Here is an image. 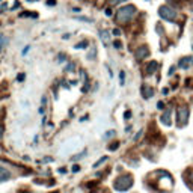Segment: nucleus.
Segmentation results:
<instances>
[{"instance_id":"nucleus-1","label":"nucleus","mask_w":193,"mask_h":193,"mask_svg":"<svg viewBox=\"0 0 193 193\" xmlns=\"http://www.w3.org/2000/svg\"><path fill=\"white\" fill-rule=\"evenodd\" d=\"M134 14H136V8L133 5H127V6H122V8L118 11L116 20L119 23H127V21H130L134 17Z\"/></svg>"},{"instance_id":"nucleus-2","label":"nucleus","mask_w":193,"mask_h":193,"mask_svg":"<svg viewBox=\"0 0 193 193\" xmlns=\"http://www.w3.org/2000/svg\"><path fill=\"white\" fill-rule=\"evenodd\" d=\"M158 15L163 18V20H167V21H174L175 18H177V12H175V9H172L171 6H160V9H158Z\"/></svg>"},{"instance_id":"nucleus-3","label":"nucleus","mask_w":193,"mask_h":193,"mask_svg":"<svg viewBox=\"0 0 193 193\" xmlns=\"http://www.w3.org/2000/svg\"><path fill=\"white\" fill-rule=\"evenodd\" d=\"M131 184H133L131 177H130V175H124V177H121V178H118V180H116L115 187H116L118 190H127V189H130V187H131Z\"/></svg>"},{"instance_id":"nucleus-4","label":"nucleus","mask_w":193,"mask_h":193,"mask_svg":"<svg viewBox=\"0 0 193 193\" xmlns=\"http://www.w3.org/2000/svg\"><path fill=\"white\" fill-rule=\"evenodd\" d=\"M177 115H178V125H184L187 122V118H189V109L180 107L178 112H177Z\"/></svg>"},{"instance_id":"nucleus-5","label":"nucleus","mask_w":193,"mask_h":193,"mask_svg":"<svg viewBox=\"0 0 193 193\" xmlns=\"http://www.w3.org/2000/svg\"><path fill=\"white\" fill-rule=\"evenodd\" d=\"M150 55V50L147 47H140V48H137V52H136V59H139V60H142V59H145Z\"/></svg>"},{"instance_id":"nucleus-6","label":"nucleus","mask_w":193,"mask_h":193,"mask_svg":"<svg viewBox=\"0 0 193 193\" xmlns=\"http://www.w3.org/2000/svg\"><path fill=\"white\" fill-rule=\"evenodd\" d=\"M192 65H193V56H189V57H184V59L180 60V66H181L183 69H187V68H190Z\"/></svg>"},{"instance_id":"nucleus-7","label":"nucleus","mask_w":193,"mask_h":193,"mask_svg":"<svg viewBox=\"0 0 193 193\" xmlns=\"http://www.w3.org/2000/svg\"><path fill=\"white\" fill-rule=\"evenodd\" d=\"M171 115H172V110L171 109H167L163 115H161V122L164 125H171Z\"/></svg>"},{"instance_id":"nucleus-8","label":"nucleus","mask_w":193,"mask_h":193,"mask_svg":"<svg viewBox=\"0 0 193 193\" xmlns=\"http://www.w3.org/2000/svg\"><path fill=\"white\" fill-rule=\"evenodd\" d=\"M100 38H101L103 44L107 47L109 45V39H110V32L109 30H100Z\"/></svg>"},{"instance_id":"nucleus-9","label":"nucleus","mask_w":193,"mask_h":193,"mask_svg":"<svg viewBox=\"0 0 193 193\" xmlns=\"http://www.w3.org/2000/svg\"><path fill=\"white\" fill-rule=\"evenodd\" d=\"M142 95L145 96V98H150V96L154 95V91H152L151 88H148L147 85H145V86H142Z\"/></svg>"},{"instance_id":"nucleus-10","label":"nucleus","mask_w":193,"mask_h":193,"mask_svg":"<svg viewBox=\"0 0 193 193\" xmlns=\"http://www.w3.org/2000/svg\"><path fill=\"white\" fill-rule=\"evenodd\" d=\"M157 66H158V63H157L155 60H152V62L147 66V74H154L155 69H157Z\"/></svg>"},{"instance_id":"nucleus-11","label":"nucleus","mask_w":193,"mask_h":193,"mask_svg":"<svg viewBox=\"0 0 193 193\" xmlns=\"http://www.w3.org/2000/svg\"><path fill=\"white\" fill-rule=\"evenodd\" d=\"M9 177H11V174L6 171L5 167H2V166H0V181H5V180H8Z\"/></svg>"},{"instance_id":"nucleus-12","label":"nucleus","mask_w":193,"mask_h":193,"mask_svg":"<svg viewBox=\"0 0 193 193\" xmlns=\"http://www.w3.org/2000/svg\"><path fill=\"white\" fill-rule=\"evenodd\" d=\"M6 44H8V38L3 36V35H0V50H3V48L6 47Z\"/></svg>"},{"instance_id":"nucleus-13","label":"nucleus","mask_w":193,"mask_h":193,"mask_svg":"<svg viewBox=\"0 0 193 193\" xmlns=\"http://www.w3.org/2000/svg\"><path fill=\"white\" fill-rule=\"evenodd\" d=\"M88 47V41H80L79 44H76L74 48H77V50H82V48H86Z\"/></svg>"},{"instance_id":"nucleus-14","label":"nucleus","mask_w":193,"mask_h":193,"mask_svg":"<svg viewBox=\"0 0 193 193\" xmlns=\"http://www.w3.org/2000/svg\"><path fill=\"white\" fill-rule=\"evenodd\" d=\"M95 53H96V48H95V47H92V48H91V52L88 53V59H89V60H92V59L95 57Z\"/></svg>"},{"instance_id":"nucleus-15","label":"nucleus","mask_w":193,"mask_h":193,"mask_svg":"<svg viewBox=\"0 0 193 193\" xmlns=\"http://www.w3.org/2000/svg\"><path fill=\"white\" fill-rule=\"evenodd\" d=\"M77 20H80V21H86V23H92V18H88V17H77Z\"/></svg>"},{"instance_id":"nucleus-16","label":"nucleus","mask_w":193,"mask_h":193,"mask_svg":"<svg viewBox=\"0 0 193 193\" xmlns=\"http://www.w3.org/2000/svg\"><path fill=\"white\" fill-rule=\"evenodd\" d=\"M20 17H33V18H35V17H38V14H29V12H24V14H21Z\"/></svg>"},{"instance_id":"nucleus-17","label":"nucleus","mask_w":193,"mask_h":193,"mask_svg":"<svg viewBox=\"0 0 193 193\" xmlns=\"http://www.w3.org/2000/svg\"><path fill=\"white\" fill-rule=\"evenodd\" d=\"M119 80H121V85H124V80H125V74L122 71H121V74H119Z\"/></svg>"},{"instance_id":"nucleus-18","label":"nucleus","mask_w":193,"mask_h":193,"mask_svg":"<svg viewBox=\"0 0 193 193\" xmlns=\"http://www.w3.org/2000/svg\"><path fill=\"white\" fill-rule=\"evenodd\" d=\"M29 50H30V47H29V45H26V47L23 48V52H21V55H23V56H24V55H27V53H29Z\"/></svg>"},{"instance_id":"nucleus-19","label":"nucleus","mask_w":193,"mask_h":193,"mask_svg":"<svg viewBox=\"0 0 193 193\" xmlns=\"http://www.w3.org/2000/svg\"><path fill=\"white\" fill-rule=\"evenodd\" d=\"M74 68H76L74 63H68V65H66V71H74Z\"/></svg>"},{"instance_id":"nucleus-20","label":"nucleus","mask_w":193,"mask_h":193,"mask_svg":"<svg viewBox=\"0 0 193 193\" xmlns=\"http://www.w3.org/2000/svg\"><path fill=\"white\" fill-rule=\"evenodd\" d=\"M113 47H115V48H121V47H122V42H121V41H115V42H113Z\"/></svg>"},{"instance_id":"nucleus-21","label":"nucleus","mask_w":193,"mask_h":193,"mask_svg":"<svg viewBox=\"0 0 193 193\" xmlns=\"http://www.w3.org/2000/svg\"><path fill=\"white\" fill-rule=\"evenodd\" d=\"M24 79H26V76H24L23 72H21V74H18V77H17V80H18V82H23Z\"/></svg>"},{"instance_id":"nucleus-22","label":"nucleus","mask_w":193,"mask_h":193,"mask_svg":"<svg viewBox=\"0 0 193 193\" xmlns=\"http://www.w3.org/2000/svg\"><path fill=\"white\" fill-rule=\"evenodd\" d=\"M47 5H50V6H55V5H56V0H47Z\"/></svg>"},{"instance_id":"nucleus-23","label":"nucleus","mask_w":193,"mask_h":193,"mask_svg":"<svg viewBox=\"0 0 193 193\" xmlns=\"http://www.w3.org/2000/svg\"><path fill=\"white\" fill-rule=\"evenodd\" d=\"M65 57H66V56H65L63 53H62V55H59V62H65Z\"/></svg>"},{"instance_id":"nucleus-24","label":"nucleus","mask_w":193,"mask_h":193,"mask_svg":"<svg viewBox=\"0 0 193 193\" xmlns=\"http://www.w3.org/2000/svg\"><path fill=\"white\" fill-rule=\"evenodd\" d=\"M113 35L119 36V35H121V30H119V29H115V30H113Z\"/></svg>"},{"instance_id":"nucleus-25","label":"nucleus","mask_w":193,"mask_h":193,"mask_svg":"<svg viewBox=\"0 0 193 193\" xmlns=\"http://www.w3.org/2000/svg\"><path fill=\"white\" fill-rule=\"evenodd\" d=\"M104 14H106V15H107V17H110V15H112V11H110V9H109V8H107V9H106V12H104Z\"/></svg>"},{"instance_id":"nucleus-26","label":"nucleus","mask_w":193,"mask_h":193,"mask_svg":"<svg viewBox=\"0 0 193 193\" xmlns=\"http://www.w3.org/2000/svg\"><path fill=\"white\" fill-rule=\"evenodd\" d=\"M157 107H158V109H163V107H164V104H163L161 101H158V103H157Z\"/></svg>"},{"instance_id":"nucleus-27","label":"nucleus","mask_w":193,"mask_h":193,"mask_svg":"<svg viewBox=\"0 0 193 193\" xmlns=\"http://www.w3.org/2000/svg\"><path fill=\"white\" fill-rule=\"evenodd\" d=\"M113 133H115V131H109V133L106 134V137H112V136H113Z\"/></svg>"},{"instance_id":"nucleus-28","label":"nucleus","mask_w":193,"mask_h":193,"mask_svg":"<svg viewBox=\"0 0 193 193\" xmlns=\"http://www.w3.org/2000/svg\"><path fill=\"white\" fill-rule=\"evenodd\" d=\"M140 136H142V131H139V133H137V134H136V137H134V140H137V139H139V137H140Z\"/></svg>"},{"instance_id":"nucleus-29","label":"nucleus","mask_w":193,"mask_h":193,"mask_svg":"<svg viewBox=\"0 0 193 193\" xmlns=\"http://www.w3.org/2000/svg\"><path fill=\"white\" fill-rule=\"evenodd\" d=\"M119 2H124V0H112L113 5H116V3H119Z\"/></svg>"},{"instance_id":"nucleus-30","label":"nucleus","mask_w":193,"mask_h":193,"mask_svg":"<svg viewBox=\"0 0 193 193\" xmlns=\"http://www.w3.org/2000/svg\"><path fill=\"white\" fill-rule=\"evenodd\" d=\"M116 148H118V143H113L112 147H110V150H116Z\"/></svg>"},{"instance_id":"nucleus-31","label":"nucleus","mask_w":193,"mask_h":193,"mask_svg":"<svg viewBox=\"0 0 193 193\" xmlns=\"http://www.w3.org/2000/svg\"><path fill=\"white\" fill-rule=\"evenodd\" d=\"M5 9H6V3H3L2 6H0V11H5Z\"/></svg>"},{"instance_id":"nucleus-32","label":"nucleus","mask_w":193,"mask_h":193,"mask_svg":"<svg viewBox=\"0 0 193 193\" xmlns=\"http://www.w3.org/2000/svg\"><path fill=\"white\" fill-rule=\"evenodd\" d=\"M2 134H3V128L0 127V137H2Z\"/></svg>"},{"instance_id":"nucleus-33","label":"nucleus","mask_w":193,"mask_h":193,"mask_svg":"<svg viewBox=\"0 0 193 193\" xmlns=\"http://www.w3.org/2000/svg\"><path fill=\"white\" fill-rule=\"evenodd\" d=\"M190 180H192V181H193V172H192V174H190Z\"/></svg>"},{"instance_id":"nucleus-34","label":"nucleus","mask_w":193,"mask_h":193,"mask_svg":"<svg viewBox=\"0 0 193 193\" xmlns=\"http://www.w3.org/2000/svg\"><path fill=\"white\" fill-rule=\"evenodd\" d=\"M27 2H36V0H27Z\"/></svg>"}]
</instances>
